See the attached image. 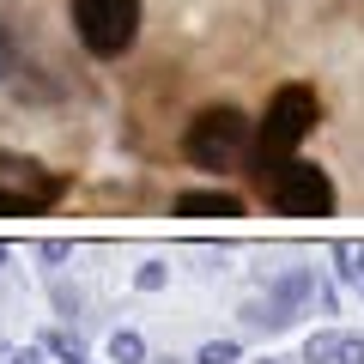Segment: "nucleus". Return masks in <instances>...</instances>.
<instances>
[{
	"label": "nucleus",
	"mask_w": 364,
	"mask_h": 364,
	"mask_svg": "<svg viewBox=\"0 0 364 364\" xmlns=\"http://www.w3.org/2000/svg\"><path fill=\"white\" fill-rule=\"evenodd\" d=\"M267 364H273V358H267Z\"/></svg>",
	"instance_id": "a211bd4d"
},
{
	"label": "nucleus",
	"mask_w": 364,
	"mask_h": 364,
	"mask_svg": "<svg viewBox=\"0 0 364 364\" xmlns=\"http://www.w3.org/2000/svg\"><path fill=\"white\" fill-rule=\"evenodd\" d=\"M316 116H322V104H316L310 85H279V91H273L267 116H261V134H255V152H249V158H255V182H267L273 170L286 164L291 146L316 128Z\"/></svg>",
	"instance_id": "f257e3e1"
},
{
	"label": "nucleus",
	"mask_w": 364,
	"mask_h": 364,
	"mask_svg": "<svg viewBox=\"0 0 364 364\" xmlns=\"http://www.w3.org/2000/svg\"><path fill=\"white\" fill-rule=\"evenodd\" d=\"M261 188H267L273 213H286V219H328L334 213V182H328V170L304 164V158H286Z\"/></svg>",
	"instance_id": "7ed1b4c3"
},
{
	"label": "nucleus",
	"mask_w": 364,
	"mask_h": 364,
	"mask_svg": "<svg viewBox=\"0 0 364 364\" xmlns=\"http://www.w3.org/2000/svg\"><path fill=\"white\" fill-rule=\"evenodd\" d=\"M310 291H316V273H304V267H286V273H279V279L267 286V298L279 304V316L291 322V316H298L304 304H310Z\"/></svg>",
	"instance_id": "0eeeda50"
},
{
	"label": "nucleus",
	"mask_w": 364,
	"mask_h": 364,
	"mask_svg": "<svg viewBox=\"0 0 364 364\" xmlns=\"http://www.w3.org/2000/svg\"><path fill=\"white\" fill-rule=\"evenodd\" d=\"M164 279H170V267H164V261H146V267L134 273V286H140V291H164Z\"/></svg>",
	"instance_id": "ddd939ff"
},
{
	"label": "nucleus",
	"mask_w": 364,
	"mask_h": 364,
	"mask_svg": "<svg viewBox=\"0 0 364 364\" xmlns=\"http://www.w3.org/2000/svg\"><path fill=\"white\" fill-rule=\"evenodd\" d=\"M182 152L195 158L200 170H237L249 152H255V128H249V116H243V109H231V104L200 109V116L188 122Z\"/></svg>",
	"instance_id": "f03ea898"
},
{
	"label": "nucleus",
	"mask_w": 364,
	"mask_h": 364,
	"mask_svg": "<svg viewBox=\"0 0 364 364\" xmlns=\"http://www.w3.org/2000/svg\"><path fill=\"white\" fill-rule=\"evenodd\" d=\"M55 195H61V182L43 164H31V158H18V152H0V213H37V207H49Z\"/></svg>",
	"instance_id": "39448f33"
},
{
	"label": "nucleus",
	"mask_w": 364,
	"mask_h": 364,
	"mask_svg": "<svg viewBox=\"0 0 364 364\" xmlns=\"http://www.w3.org/2000/svg\"><path fill=\"white\" fill-rule=\"evenodd\" d=\"M243 358V346H237V340H207V346L195 352V364H237Z\"/></svg>",
	"instance_id": "9b49d317"
},
{
	"label": "nucleus",
	"mask_w": 364,
	"mask_h": 364,
	"mask_svg": "<svg viewBox=\"0 0 364 364\" xmlns=\"http://www.w3.org/2000/svg\"><path fill=\"white\" fill-rule=\"evenodd\" d=\"M334 352H340V334H310L304 340V364H334Z\"/></svg>",
	"instance_id": "f8f14e48"
},
{
	"label": "nucleus",
	"mask_w": 364,
	"mask_h": 364,
	"mask_svg": "<svg viewBox=\"0 0 364 364\" xmlns=\"http://www.w3.org/2000/svg\"><path fill=\"white\" fill-rule=\"evenodd\" d=\"M334 261L346 286H364V243H334Z\"/></svg>",
	"instance_id": "1a4fd4ad"
},
{
	"label": "nucleus",
	"mask_w": 364,
	"mask_h": 364,
	"mask_svg": "<svg viewBox=\"0 0 364 364\" xmlns=\"http://www.w3.org/2000/svg\"><path fill=\"white\" fill-rule=\"evenodd\" d=\"M6 364H43V352H6Z\"/></svg>",
	"instance_id": "dca6fc26"
},
{
	"label": "nucleus",
	"mask_w": 364,
	"mask_h": 364,
	"mask_svg": "<svg viewBox=\"0 0 364 364\" xmlns=\"http://www.w3.org/2000/svg\"><path fill=\"white\" fill-rule=\"evenodd\" d=\"M0 261H6V243H0Z\"/></svg>",
	"instance_id": "f3484780"
},
{
	"label": "nucleus",
	"mask_w": 364,
	"mask_h": 364,
	"mask_svg": "<svg viewBox=\"0 0 364 364\" xmlns=\"http://www.w3.org/2000/svg\"><path fill=\"white\" fill-rule=\"evenodd\" d=\"M334 364H364V340H358V334H340V352H334Z\"/></svg>",
	"instance_id": "4468645a"
},
{
	"label": "nucleus",
	"mask_w": 364,
	"mask_h": 364,
	"mask_svg": "<svg viewBox=\"0 0 364 364\" xmlns=\"http://www.w3.org/2000/svg\"><path fill=\"white\" fill-rule=\"evenodd\" d=\"M243 213V200L225 195V188H188V195H176V219H237Z\"/></svg>",
	"instance_id": "423d86ee"
},
{
	"label": "nucleus",
	"mask_w": 364,
	"mask_h": 364,
	"mask_svg": "<svg viewBox=\"0 0 364 364\" xmlns=\"http://www.w3.org/2000/svg\"><path fill=\"white\" fill-rule=\"evenodd\" d=\"M109 364H146V340L134 328H116L109 334Z\"/></svg>",
	"instance_id": "6e6552de"
},
{
	"label": "nucleus",
	"mask_w": 364,
	"mask_h": 364,
	"mask_svg": "<svg viewBox=\"0 0 364 364\" xmlns=\"http://www.w3.org/2000/svg\"><path fill=\"white\" fill-rule=\"evenodd\" d=\"M43 352H55L61 364H79V358H85V346H79V334H55V328L43 334Z\"/></svg>",
	"instance_id": "9d476101"
},
{
	"label": "nucleus",
	"mask_w": 364,
	"mask_h": 364,
	"mask_svg": "<svg viewBox=\"0 0 364 364\" xmlns=\"http://www.w3.org/2000/svg\"><path fill=\"white\" fill-rule=\"evenodd\" d=\"M73 25L91 55H122L140 37V0H73Z\"/></svg>",
	"instance_id": "20e7f679"
},
{
	"label": "nucleus",
	"mask_w": 364,
	"mask_h": 364,
	"mask_svg": "<svg viewBox=\"0 0 364 364\" xmlns=\"http://www.w3.org/2000/svg\"><path fill=\"white\" fill-rule=\"evenodd\" d=\"M13 67H18V49H13V37H6V31H0V79L13 73Z\"/></svg>",
	"instance_id": "2eb2a0df"
}]
</instances>
